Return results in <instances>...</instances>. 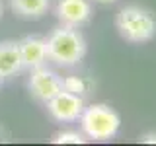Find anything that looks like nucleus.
<instances>
[{
    "label": "nucleus",
    "instance_id": "11",
    "mask_svg": "<svg viewBox=\"0 0 156 146\" xmlns=\"http://www.w3.org/2000/svg\"><path fill=\"white\" fill-rule=\"evenodd\" d=\"M86 140V134L78 130H61L53 136V144H84Z\"/></svg>",
    "mask_w": 156,
    "mask_h": 146
},
{
    "label": "nucleus",
    "instance_id": "3",
    "mask_svg": "<svg viewBox=\"0 0 156 146\" xmlns=\"http://www.w3.org/2000/svg\"><path fill=\"white\" fill-rule=\"evenodd\" d=\"M78 121H80V129L86 134V138L96 140V142L111 140L121 129L119 113L107 103H92L84 107Z\"/></svg>",
    "mask_w": 156,
    "mask_h": 146
},
{
    "label": "nucleus",
    "instance_id": "15",
    "mask_svg": "<svg viewBox=\"0 0 156 146\" xmlns=\"http://www.w3.org/2000/svg\"><path fill=\"white\" fill-rule=\"evenodd\" d=\"M0 82H2V76H0Z\"/></svg>",
    "mask_w": 156,
    "mask_h": 146
},
{
    "label": "nucleus",
    "instance_id": "5",
    "mask_svg": "<svg viewBox=\"0 0 156 146\" xmlns=\"http://www.w3.org/2000/svg\"><path fill=\"white\" fill-rule=\"evenodd\" d=\"M27 88H29V94L33 96V99L47 103L62 90V78L57 72L49 70L47 66H39L31 70Z\"/></svg>",
    "mask_w": 156,
    "mask_h": 146
},
{
    "label": "nucleus",
    "instance_id": "12",
    "mask_svg": "<svg viewBox=\"0 0 156 146\" xmlns=\"http://www.w3.org/2000/svg\"><path fill=\"white\" fill-rule=\"evenodd\" d=\"M139 140L143 144H156V130H152V133H144Z\"/></svg>",
    "mask_w": 156,
    "mask_h": 146
},
{
    "label": "nucleus",
    "instance_id": "4",
    "mask_svg": "<svg viewBox=\"0 0 156 146\" xmlns=\"http://www.w3.org/2000/svg\"><path fill=\"white\" fill-rule=\"evenodd\" d=\"M47 111L51 115L53 121L57 123H74V121L80 119L82 111H84V97L70 94L66 90H61L58 94L53 97L51 101H47Z\"/></svg>",
    "mask_w": 156,
    "mask_h": 146
},
{
    "label": "nucleus",
    "instance_id": "9",
    "mask_svg": "<svg viewBox=\"0 0 156 146\" xmlns=\"http://www.w3.org/2000/svg\"><path fill=\"white\" fill-rule=\"evenodd\" d=\"M10 8L23 19H39L51 8V0H10Z\"/></svg>",
    "mask_w": 156,
    "mask_h": 146
},
{
    "label": "nucleus",
    "instance_id": "2",
    "mask_svg": "<svg viewBox=\"0 0 156 146\" xmlns=\"http://www.w3.org/2000/svg\"><path fill=\"white\" fill-rule=\"evenodd\" d=\"M117 33L129 43L140 45L156 37V18L150 10L143 6H125L115 18Z\"/></svg>",
    "mask_w": 156,
    "mask_h": 146
},
{
    "label": "nucleus",
    "instance_id": "13",
    "mask_svg": "<svg viewBox=\"0 0 156 146\" xmlns=\"http://www.w3.org/2000/svg\"><path fill=\"white\" fill-rule=\"evenodd\" d=\"M94 2H100V4H111V2H117V0H94Z\"/></svg>",
    "mask_w": 156,
    "mask_h": 146
},
{
    "label": "nucleus",
    "instance_id": "8",
    "mask_svg": "<svg viewBox=\"0 0 156 146\" xmlns=\"http://www.w3.org/2000/svg\"><path fill=\"white\" fill-rule=\"evenodd\" d=\"M23 68L22 55H20V45L16 41H2L0 43V76L10 78L18 74Z\"/></svg>",
    "mask_w": 156,
    "mask_h": 146
},
{
    "label": "nucleus",
    "instance_id": "1",
    "mask_svg": "<svg viewBox=\"0 0 156 146\" xmlns=\"http://www.w3.org/2000/svg\"><path fill=\"white\" fill-rule=\"evenodd\" d=\"M47 41V55L58 66H74L86 57L88 45L82 35L80 27L58 26L45 37Z\"/></svg>",
    "mask_w": 156,
    "mask_h": 146
},
{
    "label": "nucleus",
    "instance_id": "10",
    "mask_svg": "<svg viewBox=\"0 0 156 146\" xmlns=\"http://www.w3.org/2000/svg\"><path fill=\"white\" fill-rule=\"evenodd\" d=\"M92 88V82L84 76H65L62 78V90L70 92V94L82 96L84 97Z\"/></svg>",
    "mask_w": 156,
    "mask_h": 146
},
{
    "label": "nucleus",
    "instance_id": "14",
    "mask_svg": "<svg viewBox=\"0 0 156 146\" xmlns=\"http://www.w3.org/2000/svg\"><path fill=\"white\" fill-rule=\"evenodd\" d=\"M0 18H2V0H0Z\"/></svg>",
    "mask_w": 156,
    "mask_h": 146
},
{
    "label": "nucleus",
    "instance_id": "6",
    "mask_svg": "<svg viewBox=\"0 0 156 146\" xmlns=\"http://www.w3.org/2000/svg\"><path fill=\"white\" fill-rule=\"evenodd\" d=\"M55 16L62 26L82 27L92 18V0H57Z\"/></svg>",
    "mask_w": 156,
    "mask_h": 146
},
{
    "label": "nucleus",
    "instance_id": "7",
    "mask_svg": "<svg viewBox=\"0 0 156 146\" xmlns=\"http://www.w3.org/2000/svg\"><path fill=\"white\" fill-rule=\"evenodd\" d=\"M20 45V55H22V62L23 66L33 70V68L45 66L47 62V41L45 37H37V35H29L23 37L22 41H18Z\"/></svg>",
    "mask_w": 156,
    "mask_h": 146
}]
</instances>
